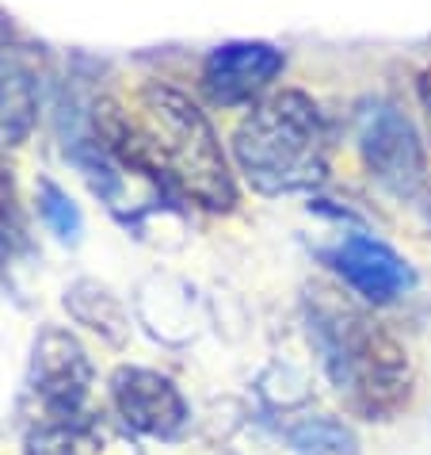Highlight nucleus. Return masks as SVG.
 Wrapping results in <instances>:
<instances>
[{
    "mask_svg": "<svg viewBox=\"0 0 431 455\" xmlns=\"http://www.w3.org/2000/svg\"><path fill=\"white\" fill-rule=\"evenodd\" d=\"M306 330L325 379L359 421L386 425L412 402L416 375L409 348L340 287H306Z\"/></svg>",
    "mask_w": 431,
    "mask_h": 455,
    "instance_id": "nucleus-1",
    "label": "nucleus"
},
{
    "mask_svg": "<svg viewBox=\"0 0 431 455\" xmlns=\"http://www.w3.org/2000/svg\"><path fill=\"white\" fill-rule=\"evenodd\" d=\"M233 165L256 196H302L328 180L333 123L313 96L298 88L263 96L237 123L230 142Z\"/></svg>",
    "mask_w": 431,
    "mask_h": 455,
    "instance_id": "nucleus-2",
    "label": "nucleus"
},
{
    "mask_svg": "<svg viewBox=\"0 0 431 455\" xmlns=\"http://www.w3.org/2000/svg\"><path fill=\"white\" fill-rule=\"evenodd\" d=\"M134 119L153 165L184 199L214 214L237 207V169L207 111L192 96L164 81H145L134 96Z\"/></svg>",
    "mask_w": 431,
    "mask_h": 455,
    "instance_id": "nucleus-3",
    "label": "nucleus"
},
{
    "mask_svg": "<svg viewBox=\"0 0 431 455\" xmlns=\"http://www.w3.org/2000/svg\"><path fill=\"white\" fill-rule=\"evenodd\" d=\"M92 360L88 348L61 325H43L31 345L27 390H23V417L31 428H69L81 425L92 390Z\"/></svg>",
    "mask_w": 431,
    "mask_h": 455,
    "instance_id": "nucleus-4",
    "label": "nucleus"
},
{
    "mask_svg": "<svg viewBox=\"0 0 431 455\" xmlns=\"http://www.w3.org/2000/svg\"><path fill=\"white\" fill-rule=\"evenodd\" d=\"M355 149L366 172L378 184L393 192L404 204L427 196L431 188V169H427V149L420 142V131L412 119L386 96H366L355 104Z\"/></svg>",
    "mask_w": 431,
    "mask_h": 455,
    "instance_id": "nucleus-5",
    "label": "nucleus"
},
{
    "mask_svg": "<svg viewBox=\"0 0 431 455\" xmlns=\"http://www.w3.org/2000/svg\"><path fill=\"white\" fill-rule=\"evenodd\" d=\"M286 54L260 39H233L214 46L199 69V88L214 108L237 111L256 108L263 96H271V84L283 77Z\"/></svg>",
    "mask_w": 431,
    "mask_h": 455,
    "instance_id": "nucleus-6",
    "label": "nucleus"
},
{
    "mask_svg": "<svg viewBox=\"0 0 431 455\" xmlns=\"http://www.w3.org/2000/svg\"><path fill=\"white\" fill-rule=\"evenodd\" d=\"M321 260L340 275L355 299L366 307H389V302L404 299L416 287V268L401 257L393 245L366 230L340 234L336 245L321 249Z\"/></svg>",
    "mask_w": 431,
    "mask_h": 455,
    "instance_id": "nucleus-7",
    "label": "nucleus"
},
{
    "mask_svg": "<svg viewBox=\"0 0 431 455\" xmlns=\"http://www.w3.org/2000/svg\"><path fill=\"white\" fill-rule=\"evenodd\" d=\"M107 395L126 433L149 440H180L187 421H192V410H187L180 387L153 368L122 363V368L111 371Z\"/></svg>",
    "mask_w": 431,
    "mask_h": 455,
    "instance_id": "nucleus-8",
    "label": "nucleus"
},
{
    "mask_svg": "<svg viewBox=\"0 0 431 455\" xmlns=\"http://www.w3.org/2000/svg\"><path fill=\"white\" fill-rule=\"evenodd\" d=\"M43 108V81L39 61L27 46L12 39L0 43V146H23L39 123Z\"/></svg>",
    "mask_w": 431,
    "mask_h": 455,
    "instance_id": "nucleus-9",
    "label": "nucleus"
},
{
    "mask_svg": "<svg viewBox=\"0 0 431 455\" xmlns=\"http://www.w3.org/2000/svg\"><path fill=\"white\" fill-rule=\"evenodd\" d=\"M61 307L69 310V318L92 330L99 340H107L111 348H122L130 340V314H126V302L111 291L107 283L92 280V275H81L61 291Z\"/></svg>",
    "mask_w": 431,
    "mask_h": 455,
    "instance_id": "nucleus-10",
    "label": "nucleus"
},
{
    "mask_svg": "<svg viewBox=\"0 0 431 455\" xmlns=\"http://www.w3.org/2000/svg\"><path fill=\"white\" fill-rule=\"evenodd\" d=\"M283 436L294 455H363L359 436L344 417L333 413H298L283 425Z\"/></svg>",
    "mask_w": 431,
    "mask_h": 455,
    "instance_id": "nucleus-11",
    "label": "nucleus"
},
{
    "mask_svg": "<svg viewBox=\"0 0 431 455\" xmlns=\"http://www.w3.org/2000/svg\"><path fill=\"white\" fill-rule=\"evenodd\" d=\"M35 204H39V219L61 245H77L84 234V214L69 199V192L61 184H54L50 176H39L35 184Z\"/></svg>",
    "mask_w": 431,
    "mask_h": 455,
    "instance_id": "nucleus-12",
    "label": "nucleus"
},
{
    "mask_svg": "<svg viewBox=\"0 0 431 455\" xmlns=\"http://www.w3.org/2000/svg\"><path fill=\"white\" fill-rule=\"evenodd\" d=\"M23 245H27V234H23V211H20L12 169L4 165V146H0V275H4L12 257H16Z\"/></svg>",
    "mask_w": 431,
    "mask_h": 455,
    "instance_id": "nucleus-13",
    "label": "nucleus"
},
{
    "mask_svg": "<svg viewBox=\"0 0 431 455\" xmlns=\"http://www.w3.org/2000/svg\"><path fill=\"white\" fill-rule=\"evenodd\" d=\"M416 100H420L424 123H427V138H431V66L420 73V81H416Z\"/></svg>",
    "mask_w": 431,
    "mask_h": 455,
    "instance_id": "nucleus-14",
    "label": "nucleus"
},
{
    "mask_svg": "<svg viewBox=\"0 0 431 455\" xmlns=\"http://www.w3.org/2000/svg\"><path fill=\"white\" fill-rule=\"evenodd\" d=\"M4 39H12V35H8V28H4V23H0V43H4Z\"/></svg>",
    "mask_w": 431,
    "mask_h": 455,
    "instance_id": "nucleus-15",
    "label": "nucleus"
}]
</instances>
